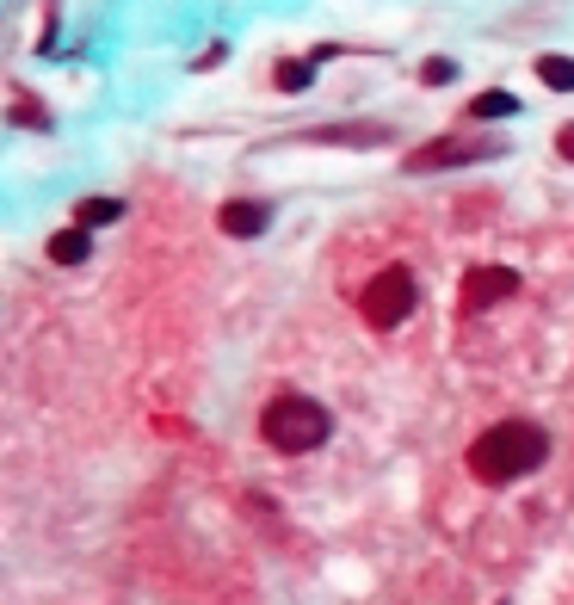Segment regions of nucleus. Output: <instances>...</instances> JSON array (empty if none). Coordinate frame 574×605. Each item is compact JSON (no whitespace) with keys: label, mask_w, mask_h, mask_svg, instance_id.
<instances>
[{"label":"nucleus","mask_w":574,"mask_h":605,"mask_svg":"<svg viewBox=\"0 0 574 605\" xmlns=\"http://www.w3.org/2000/svg\"><path fill=\"white\" fill-rule=\"evenodd\" d=\"M544 457H550V433L537 420H494L470 445V476L482 488H507V482H525Z\"/></svg>","instance_id":"obj_1"},{"label":"nucleus","mask_w":574,"mask_h":605,"mask_svg":"<svg viewBox=\"0 0 574 605\" xmlns=\"http://www.w3.org/2000/svg\"><path fill=\"white\" fill-rule=\"evenodd\" d=\"M260 433H266V445L284 451V457H309V451L328 445L334 414L321 408L315 396H272L266 414H260Z\"/></svg>","instance_id":"obj_2"},{"label":"nucleus","mask_w":574,"mask_h":605,"mask_svg":"<svg viewBox=\"0 0 574 605\" xmlns=\"http://www.w3.org/2000/svg\"><path fill=\"white\" fill-rule=\"evenodd\" d=\"M414 303H420V284H414L408 266H383L365 291H358V315H365L371 328H402L414 315Z\"/></svg>","instance_id":"obj_3"},{"label":"nucleus","mask_w":574,"mask_h":605,"mask_svg":"<svg viewBox=\"0 0 574 605\" xmlns=\"http://www.w3.org/2000/svg\"><path fill=\"white\" fill-rule=\"evenodd\" d=\"M507 142L500 136H433V142H420V149L402 161L408 173H439V167H470V161H494Z\"/></svg>","instance_id":"obj_4"},{"label":"nucleus","mask_w":574,"mask_h":605,"mask_svg":"<svg viewBox=\"0 0 574 605\" xmlns=\"http://www.w3.org/2000/svg\"><path fill=\"white\" fill-rule=\"evenodd\" d=\"M519 291V272L513 266H470V278H463V309H488V303H507Z\"/></svg>","instance_id":"obj_5"},{"label":"nucleus","mask_w":574,"mask_h":605,"mask_svg":"<svg viewBox=\"0 0 574 605\" xmlns=\"http://www.w3.org/2000/svg\"><path fill=\"white\" fill-rule=\"evenodd\" d=\"M217 223H223V235H235V241H254V235H266V223H272V204H260V198H235V204L217 210Z\"/></svg>","instance_id":"obj_6"},{"label":"nucleus","mask_w":574,"mask_h":605,"mask_svg":"<svg viewBox=\"0 0 574 605\" xmlns=\"http://www.w3.org/2000/svg\"><path fill=\"white\" fill-rule=\"evenodd\" d=\"M87 254H93V229L75 223V229H56L50 235V260L56 266H87Z\"/></svg>","instance_id":"obj_7"},{"label":"nucleus","mask_w":574,"mask_h":605,"mask_svg":"<svg viewBox=\"0 0 574 605\" xmlns=\"http://www.w3.org/2000/svg\"><path fill=\"white\" fill-rule=\"evenodd\" d=\"M118 217H124L118 198H81V204H75V223H81V229H105V223H118Z\"/></svg>","instance_id":"obj_8"},{"label":"nucleus","mask_w":574,"mask_h":605,"mask_svg":"<svg viewBox=\"0 0 574 605\" xmlns=\"http://www.w3.org/2000/svg\"><path fill=\"white\" fill-rule=\"evenodd\" d=\"M537 81L556 93H574V56H537Z\"/></svg>","instance_id":"obj_9"},{"label":"nucleus","mask_w":574,"mask_h":605,"mask_svg":"<svg viewBox=\"0 0 574 605\" xmlns=\"http://www.w3.org/2000/svg\"><path fill=\"white\" fill-rule=\"evenodd\" d=\"M513 112H519L513 93H476V99H470V118H476V124H488V118H513Z\"/></svg>","instance_id":"obj_10"},{"label":"nucleus","mask_w":574,"mask_h":605,"mask_svg":"<svg viewBox=\"0 0 574 605\" xmlns=\"http://www.w3.org/2000/svg\"><path fill=\"white\" fill-rule=\"evenodd\" d=\"M315 81V62H278V93H303Z\"/></svg>","instance_id":"obj_11"},{"label":"nucleus","mask_w":574,"mask_h":605,"mask_svg":"<svg viewBox=\"0 0 574 605\" xmlns=\"http://www.w3.org/2000/svg\"><path fill=\"white\" fill-rule=\"evenodd\" d=\"M420 81H426V87H451V81H457V62H451V56H426V62H420Z\"/></svg>","instance_id":"obj_12"},{"label":"nucleus","mask_w":574,"mask_h":605,"mask_svg":"<svg viewBox=\"0 0 574 605\" xmlns=\"http://www.w3.org/2000/svg\"><path fill=\"white\" fill-rule=\"evenodd\" d=\"M556 149H562V161H574V124H562V136H556Z\"/></svg>","instance_id":"obj_13"}]
</instances>
